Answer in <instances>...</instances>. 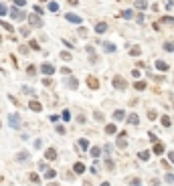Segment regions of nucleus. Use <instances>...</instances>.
I'll list each match as a JSON object with an SVG mask.
<instances>
[{
  "instance_id": "nucleus-1",
  "label": "nucleus",
  "mask_w": 174,
  "mask_h": 186,
  "mask_svg": "<svg viewBox=\"0 0 174 186\" xmlns=\"http://www.w3.org/2000/svg\"><path fill=\"white\" fill-rule=\"evenodd\" d=\"M113 87H116V89H120V91H124V89L128 87L126 79H124V77H120V75H116V77H113Z\"/></svg>"
},
{
  "instance_id": "nucleus-2",
  "label": "nucleus",
  "mask_w": 174,
  "mask_h": 186,
  "mask_svg": "<svg viewBox=\"0 0 174 186\" xmlns=\"http://www.w3.org/2000/svg\"><path fill=\"white\" fill-rule=\"evenodd\" d=\"M41 71H43L45 77H51V75L55 73V67L51 63H43V65H41Z\"/></svg>"
},
{
  "instance_id": "nucleus-3",
  "label": "nucleus",
  "mask_w": 174,
  "mask_h": 186,
  "mask_svg": "<svg viewBox=\"0 0 174 186\" xmlns=\"http://www.w3.org/2000/svg\"><path fill=\"white\" fill-rule=\"evenodd\" d=\"M8 123L14 127V130H18V127L22 126V123H20V118L16 115V113H10V115H8Z\"/></svg>"
},
{
  "instance_id": "nucleus-4",
  "label": "nucleus",
  "mask_w": 174,
  "mask_h": 186,
  "mask_svg": "<svg viewBox=\"0 0 174 186\" xmlns=\"http://www.w3.org/2000/svg\"><path fill=\"white\" fill-rule=\"evenodd\" d=\"M8 12L12 14V18H14V20H22V18H26V16H24V12H20V10L16 8V6H14L12 10H8Z\"/></svg>"
},
{
  "instance_id": "nucleus-5",
  "label": "nucleus",
  "mask_w": 174,
  "mask_h": 186,
  "mask_svg": "<svg viewBox=\"0 0 174 186\" xmlns=\"http://www.w3.org/2000/svg\"><path fill=\"white\" fill-rule=\"evenodd\" d=\"M29 22H30V26H43V20H41V16H37V14H30Z\"/></svg>"
},
{
  "instance_id": "nucleus-6",
  "label": "nucleus",
  "mask_w": 174,
  "mask_h": 186,
  "mask_svg": "<svg viewBox=\"0 0 174 186\" xmlns=\"http://www.w3.org/2000/svg\"><path fill=\"white\" fill-rule=\"evenodd\" d=\"M87 85H89V89H99V81H97V77H93V75L87 77Z\"/></svg>"
},
{
  "instance_id": "nucleus-7",
  "label": "nucleus",
  "mask_w": 174,
  "mask_h": 186,
  "mask_svg": "<svg viewBox=\"0 0 174 186\" xmlns=\"http://www.w3.org/2000/svg\"><path fill=\"white\" fill-rule=\"evenodd\" d=\"M29 107L33 109V111H41V109H43V103H41V101H37V99H30Z\"/></svg>"
},
{
  "instance_id": "nucleus-8",
  "label": "nucleus",
  "mask_w": 174,
  "mask_h": 186,
  "mask_svg": "<svg viewBox=\"0 0 174 186\" xmlns=\"http://www.w3.org/2000/svg\"><path fill=\"white\" fill-rule=\"evenodd\" d=\"M73 172H75V174H83V172H85V164H83V162H75V164H73Z\"/></svg>"
},
{
  "instance_id": "nucleus-9",
  "label": "nucleus",
  "mask_w": 174,
  "mask_h": 186,
  "mask_svg": "<svg viewBox=\"0 0 174 186\" xmlns=\"http://www.w3.org/2000/svg\"><path fill=\"white\" fill-rule=\"evenodd\" d=\"M65 18H67L69 22H75V25H79V22H81V16L73 14V12H67V14H65Z\"/></svg>"
},
{
  "instance_id": "nucleus-10",
  "label": "nucleus",
  "mask_w": 174,
  "mask_h": 186,
  "mask_svg": "<svg viewBox=\"0 0 174 186\" xmlns=\"http://www.w3.org/2000/svg\"><path fill=\"white\" fill-rule=\"evenodd\" d=\"M113 119H116V122L126 119V111H124V109H116V111H113Z\"/></svg>"
},
{
  "instance_id": "nucleus-11",
  "label": "nucleus",
  "mask_w": 174,
  "mask_h": 186,
  "mask_svg": "<svg viewBox=\"0 0 174 186\" xmlns=\"http://www.w3.org/2000/svg\"><path fill=\"white\" fill-rule=\"evenodd\" d=\"M128 146V140H126V134L121 132L120 136H117V148H126Z\"/></svg>"
},
{
  "instance_id": "nucleus-12",
  "label": "nucleus",
  "mask_w": 174,
  "mask_h": 186,
  "mask_svg": "<svg viewBox=\"0 0 174 186\" xmlns=\"http://www.w3.org/2000/svg\"><path fill=\"white\" fill-rule=\"evenodd\" d=\"M45 158H47V160H55V158H57V150H55V148H47Z\"/></svg>"
},
{
  "instance_id": "nucleus-13",
  "label": "nucleus",
  "mask_w": 174,
  "mask_h": 186,
  "mask_svg": "<svg viewBox=\"0 0 174 186\" xmlns=\"http://www.w3.org/2000/svg\"><path fill=\"white\" fill-rule=\"evenodd\" d=\"M154 154H158V156L164 154V144H162V142H156L154 144Z\"/></svg>"
},
{
  "instance_id": "nucleus-14",
  "label": "nucleus",
  "mask_w": 174,
  "mask_h": 186,
  "mask_svg": "<svg viewBox=\"0 0 174 186\" xmlns=\"http://www.w3.org/2000/svg\"><path fill=\"white\" fill-rule=\"evenodd\" d=\"M105 30H107V25H105V22H97V25H95V33H97V34H103Z\"/></svg>"
},
{
  "instance_id": "nucleus-15",
  "label": "nucleus",
  "mask_w": 174,
  "mask_h": 186,
  "mask_svg": "<svg viewBox=\"0 0 174 186\" xmlns=\"http://www.w3.org/2000/svg\"><path fill=\"white\" fill-rule=\"evenodd\" d=\"M29 180L33 182V184H39V182H41V176L37 174V172H29Z\"/></svg>"
},
{
  "instance_id": "nucleus-16",
  "label": "nucleus",
  "mask_w": 174,
  "mask_h": 186,
  "mask_svg": "<svg viewBox=\"0 0 174 186\" xmlns=\"http://www.w3.org/2000/svg\"><path fill=\"white\" fill-rule=\"evenodd\" d=\"M128 123H132V126H138V123H140V119H138V115H136V113H130Z\"/></svg>"
},
{
  "instance_id": "nucleus-17",
  "label": "nucleus",
  "mask_w": 174,
  "mask_h": 186,
  "mask_svg": "<svg viewBox=\"0 0 174 186\" xmlns=\"http://www.w3.org/2000/svg\"><path fill=\"white\" fill-rule=\"evenodd\" d=\"M103 49H105L107 53H113V51H116V45H113V43H107V41H105V43H103Z\"/></svg>"
},
{
  "instance_id": "nucleus-18",
  "label": "nucleus",
  "mask_w": 174,
  "mask_h": 186,
  "mask_svg": "<svg viewBox=\"0 0 174 186\" xmlns=\"http://www.w3.org/2000/svg\"><path fill=\"white\" fill-rule=\"evenodd\" d=\"M67 85H69V89H77V87H79V83H77V79H75V77H71V79H69V81H67Z\"/></svg>"
},
{
  "instance_id": "nucleus-19",
  "label": "nucleus",
  "mask_w": 174,
  "mask_h": 186,
  "mask_svg": "<svg viewBox=\"0 0 174 186\" xmlns=\"http://www.w3.org/2000/svg\"><path fill=\"white\" fill-rule=\"evenodd\" d=\"M156 67H158V71H168V65L164 61H156Z\"/></svg>"
},
{
  "instance_id": "nucleus-20",
  "label": "nucleus",
  "mask_w": 174,
  "mask_h": 186,
  "mask_svg": "<svg viewBox=\"0 0 174 186\" xmlns=\"http://www.w3.org/2000/svg\"><path fill=\"white\" fill-rule=\"evenodd\" d=\"M116 132H117V130H116L113 123H107V126H105V134H109V136H111V134H116Z\"/></svg>"
},
{
  "instance_id": "nucleus-21",
  "label": "nucleus",
  "mask_w": 174,
  "mask_h": 186,
  "mask_svg": "<svg viewBox=\"0 0 174 186\" xmlns=\"http://www.w3.org/2000/svg\"><path fill=\"white\" fill-rule=\"evenodd\" d=\"M160 122H162V126H164V127H170V123H172V119H170L168 115H162V119H160Z\"/></svg>"
},
{
  "instance_id": "nucleus-22",
  "label": "nucleus",
  "mask_w": 174,
  "mask_h": 186,
  "mask_svg": "<svg viewBox=\"0 0 174 186\" xmlns=\"http://www.w3.org/2000/svg\"><path fill=\"white\" fill-rule=\"evenodd\" d=\"M79 146H81V150H85V152H87V148H89V142H87V140H85V138H81V140H79Z\"/></svg>"
},
{
  "instance_id": "nucleus-23",
  "label": "nucleus",
  "mask_w": 174,
  "mask_h": 186,
  "mask_svg": "<svg viewBox=\"0 0 174 186\" xmlns=\"http://www.w3.org/2000/svg\"><path fill=\"white\" fill-rule=\"evenodd\" d=\"M164 51H166V53H172V51H174V43H172V41L164 43Z\"/></svg>"
},
{
  "instance_id": "nucleus-24",
  "label": "nucleus",
  "mask_w": 174,
  "mask_h": 186,
  "mask_svg": "<svg viewBox=\"0 0 174 186\" xmlns=\"http://www.w3.org/2000/svg\"><path fill=\"white\" fill-rule=\"evenodd\" d=\"M89 152H91V156H93V158H99V156H101V148H91Z\"/></svg>"
},
{
  "instance_id": "nucleus-25",
  "label": "nucleus",
  "mask_w": 174,
  "mask_h": 186,
  "mask_svg": "<svg viewBox=\"0 0 174 186\" xmlns=\"http://www.w3.org/2000/svg\"><path fill=\"white\" fill-rule=\"evenodd\" d=\"M55 176H57V172H55V170H47V172H45V178H47V180H53Z\"/></svg>"
},
{
  "instance_id": "nucleus-26",
  "label": "nucleus",
  "mask_w": 174,
  "mask_h": 186,
  "mask_svg": "<svg viewBox=\"0 0 174 186\" xmlns=\"http://www.w3.org/2000/svg\"><path fill=\"white\" fill-rule=\"evenodd\" d=\"M134 87L138 89V91H144V89H146V83H144V81H136V83H134Z\"/></svg>"
},
{
  "instance_id": "nucleus-27",
  "label": "nucleus",
  "mask_w": 174,
  "mask_h": 186,
  "mask_svg": "<svg viewBox=\"0 0 174 186\" xmlns=\"http://www.w3.org/2000/svg\"><path fill=\"white\" fill-rule=\"evenodd\" d=\"M140 53H142V51H140V47H132V51H130V55H132V57H140Z\"/></svg>"
},
{
  "instance_id": "nucleus-28",
  "label": "nucleus",
  "mask_w": 174,
  "mask_h": 186,
  "mask_svg": "<svg viewBox=\"0 0 174 186\" xmlns=\"http://www.w3.org/2000/svg\"><path fill=\"white\" fill-rule=\"evenodd\" d=\"M138 158H140V160H148V158H150V152H148V150H144V152L138 154Z\"/></svg>"
},
{
  "instance_id": "nucleus-29",
  "label": "nucleus",
  "mask_w": 174,
  "mask_h": 186,
  "mask_svg": "<svg viewBox=\"0 0 174 186\" xmlns=\"http://www.w3.org/2000/svg\"><path fill=\"white\" fill-rule=\"evenodd\" d=\"M164 180L168 182V184H172V182H174V174H172V172H166V176H164Z\"/></svg>"
},
{
  "instance_id": "nucleus-30",
  "label": "nucleus",
  "mask_w": 174,
  "mask_h": 186,
  "mask_svg": "<svg viewBox=\"0 0 174 186\" xmlns=\"http://www.w3.org/2000/svg\"><path fill=\"white\" fill-rule=\"evenodd\" d=\"M49 10H51V12H57L59 4H57V2H49Z\"/></svg>"
},
{
  "instance_id": "nucleus-31",
  "label": "nucleus",
  "mask_w": 174,
  "mask_h": 186,
  "mask_svg": "<svg viewBox=\"0 0 174 186\" xmlns=\"http://www.w3.org/2000/svg\"><path fill=\"white\" fill-rule=\"evenodd\" d=\"M156 118H158V113H156L154 109H150V111H148V119H150V122H154Z\"/></svg>"
},
{
  "instance_id": "nucleus-32",
  "label": "nucleus",
  "mask_w": 174,
  "mask_h": 186,
  "mask_svg": "<svg viewBox=\"0 0 174 186\" xmlns=\"http://www.w3.org/2000/svg\"><path fill=\"white\" fill-rule=\"evenodd\" d=\"M34 14H37V16H43V14H45V10L41 8L39 4H37V6H34Z\"/></svg>"
},
{
  "instance_id": "nucleus-33",
  "label": "nucleus",
  "mask_w": 174,
  "mask_h": 186,
  "mask_svg": "<svg viewBox=\"0 0 174 186\" xmlns=\"http://www.w3.org/2000/svg\"><path fill=\"white\" fill-rule=\"evenodd\" d=\"M0 25L4 26V29H6V30H8V33H12V30H14V29H12V26H10V25H8V22H6V20H0Z\"/></svg>"
},
{
  "instance_id": "nucleus-34",
  "label": "nucleus",
  "mask_w": 174,
  "mask_h": 186,
  "mask_svg": "<svg viewBox=\"0 0 174 186\" xmlns=\"http://www.w3.org/2000/svg\"><path fill=\"white\" fill-rule=\"evenodd\" d=\"M136 6H138V8H140V10H144V8H146V6H148V4H146V0H138V2H136Z\"/></svg>"
},
{
  "instance_id": "nucleus-35",
  "label": "nucleus",
  "mask_w": 174,
  "mask_h": 186,
  "mask_svg": "<svg viewBox=\"0 0 174 186\" xmlns=\"http://www.w3.org/2000/svg\"><path fill=\"white\" fill-rule=\"evenodd\" d=\"M61 59H63V61H69V59H71V53H69V51H63V53H61Z\"/></svg>"
},
{
  "instance_id": "nucleus-36",
  "label": "nucleus",
  "mask_w": 174,
  "mask_h": 186,
  "mask_svg": "<svg viewBox=\"0 0 174 186\" xmlns=\"http://www.w3.org/2000/svg\"><path fill=\"white\" fill-rule=\"evenodd\" d=\"M77 33H79V37H87V34H89L85 26H79V30H77Z\"/></svg>"
},
{
  "instance_id": "nucleus-37",
  "label": "nucleus",
  "mask_w": 174,
  "mask_h": 186,
  "mask_svg": "<svg viewBox=\"0 0 174 186\" xmlns=\"http://www.w3.org/2000/svg\"><path fill=\"white\" fill-rule=\"evenodd\" d=\"M121 16H124V18H132V16H134V12H132V10H124V12H121Z\"/></svg>"
},
{
  "instance_id": "nucleus-38",
  "label": "nucleus",
  "mask_w": 174,
  "mask_h": 186,
  "mask_svg": "<svg viewBox=\"0 0 174 186\" xmlns=\"http://www.w3.org/2000/svg\"><path fill=\"white\" fill-rule=\"evenodd\" d=\"M8 14V8H6V4H0V16Z\"/></svg>"
},
{
  "instance_id": "nucleus-39",
  "label": "nucleus",
  "mask_w": 174,
  "mask_h": 186,
  "mask_svg": "<svg viewBox=\"0 0 174 186\" xmlns=\"http://www.w3.org/2000/svg\"><path fill=\"white\" fill-rule=\"evenodd\" d=\"M20 34H22V37H29V26H20Z\"/></svg>"
},
{
  "instance_id": "nucleus-40",
  "label": "nucleus",
  "mask_w": 174,
  "mask_h": 186,
  "mask_svg": "<svg viewBox=\"0 0 174 186\" xmlns=\"http://www.w3.org/2000/svg\"><path fill=\"white\" fill-rule=\"evenodd\" d=\"M43 85H45V87H51V85H53V81H51L49 77H45V79H43Z\"/></svg>"
},
{
  "instance_id": "nucleus-41",
  "label": "nucleus",
  "mask_w": 174,
  "mask_h": 186,
  "mask_svg": "<svg viewBox=\"0 0 174 186\" xmlns=\"http://www.w3.org/2000/svg\"><path fill=\"white\" fill-rule=\"evenodd\" d=\"M26 158H29V154H26V152H20L18 156H16V160H26Z\"/></svg>"
},
{
  "instance_id": "nucleus-42",
  "label": "nucleus",
  "mask_w": 174,
  "mask_h": 186,
  "mask_svg": "<svg viewBox=\"0 0 174 186\" xmlns=\"http://www.w3.org/2000/svg\"><path fill=\"white\" fill-rule=\"evenodd\" d=\"M63 119H65V122H69V119H71V113H69V109H65V111H63Z\"/></svg>"
},
{
  "instance_id": "nucleus-43",
  "label": "nucleus",
  "mask_w": 174,
  "mask_h": 186,
  "mask_svg": "<svg viewBox=\"0 0 174 186\" xmlns=\"http://www.w3.org/2000/svg\"><path fill=\"white\" fill-rule=\"evenodd\" d=\"M14 4H16V8H20V6L26 4V0H14Z\"/></svg>"
},
{
  "instance_id": "nucleus-44",
  "label": "nucleus",
  "mask_w": 174,
  "mask_h": 186,
  "mask_svg": "<svg viewBox=\"0 0 174 186\" xmlns=\"http://www.w3.org/2000/svg\"><path fill=\"white\" fill-rule=\"evenodd\" d=\"M162 22H168V25H174V18H172V16H166V18H162Z\"/></svg>"
},
{
  "instance_id": "nucleus-45",
  "label": "nucleus",
  "mask_w": 174,
  "mask_h": 186,
  "mask_svg": "<svg viewBox=\"0 0 174 186\" xmlns=\"http://www.w3.org/2000/svg\"><path fill=\"white\" fill-rule=\"evenodd\" d=\"M130 184L132 186H140V180H138V178H130Z\"/></svg>"
},
{
  "instance_id": "nucleus-46",
  "label": "nucleus",
  "mask_w": 174,
  "mask_h": 186,
  "mask_svg": "<svg viewBox=\"0 0 174 186\" xmlns=\"http://www.w3.org/2000/svg\"><path fill=\"white\" fill-rule=\"evenodd\" d=\"M29 47H30V49H34V51H37V49H39V43H37V41H30V45H29Z\"/></svg>"
},
{
  "instance_id": "nucleus-47",
  "label": "nucleus",
  "mask_w": 174,
  "mask_h": 186,
  "mask_svg": "<svg viewBox=\"0 0 174 186\" xmlns=\"http://www.w3.org/2000/svg\"><path fill=\"white\" fill-rule=\"evenodd\" d=\"M93 115H95V119H97V122H101V119H103V115H101V113H99V111H95V113H93Z\"/></svg>"
},
{
  "instance_id": "nucleus-48",
  "label": "nucleus",
  "mask_w": 174,
  "mask_h": 186,
  "mask_svg": "<svg viewBox=\"0 0 174 186\" xmlns=\"http://www.w3.org/2000/svg\"><path fill=\"white\" fill-rule=\"evenodd\" d=\"M136 20H138V22H144V14H142V12L140 14H136Z\"/></svg>"
},
{
  "instance_id": "nucleus-49",
  "label": "nucleus",
  "mask_w": 174,
  "mask_h": 186,
  "mask_svg": "<svg viewBox=\"0 0 174 186\" xmlns=\"http://www.w3.org/2000/svg\"><path fill=\"white\" fill-rule=\"evenodd\" d=\"M61 73H63V75H69V73H71V69H69V67H63V69H61Z\"/></svg>"
},
{
  "instance_id": "nucleus-50",
  "label": "nucleus",
  "mask_w": 174,
  "mask_h": 186,
  "mask_svg": "<svg viewBox=\"0 0 174 186\" xmlns=\"http://www.w3.org/2000/svg\"><path fill=\"white\" fill-rule=\"evenodd\" d=\"M57 134H61V136H63V134H65V127L63 126H57Z\"/></svg>"
},
{
  "instance_id": "nucleus-51",
  "label": "nucleus",
  "mask_w": 174,
  "mask_h": 186,
  "mask_svg": "<svg viewBox=\"0 0 174 186\" xmlns=\"http://www.w3.org/2000/svg\"><path fill=\"white\" fill-rule=\"evenodd\" d=\"M34 73H37V69H34V65H30L29 67V75H34Z\"/></svg>"
},
{
  "instance_id": "nucleus-52",
  "label": "nucleus",
  "mask_w": 174,
  "mask_h": 186,
  "mask_svg": "<svg viewBox=\"0 0 174 186\" xmlns=\"http://www.w3.org/2000/svg\"><path fill=\"white\" fill-rule=\"evenodd\" d=\"M39 170H47V162H41V164H39Z\"/></svg>"
},
{
  "instance_id": "nucleus-53",
  "label": "nucleus",
  "mask_w": 174,
  "mask_h": 186,
  "mask_svg": "<svg viewBox=\"0 0 174 186\" xmlns=\"http://www.w3.org/2000/svg\"><path fill=\"white\" fill-rule=\"evenodd\" d=\"M67 2H69L71 6H77V4H79V0H67Z\"/></svg>"
},
{
  "instance_id": "nucleus-54",
  "label": "nucleus",
  "mask_w": 174,
  "mask_h": 186,
  "mask_svg": "<svg viewBox=\"0 0 174 186\" xmlns=\"http://www.w3.org/2000/svg\"><path fill=\"white\" fill-rule=\"evenodd\" d=\"M168 160H170V162H172V164H174V152H168Z\"/></svg>"
},
{
  "instance_id": "nucleus-55",
  "label": "nucleus",
  "mask_w": 174,
  "mask_h": 186,
  "mask_svg": "<svg viewBox=\"0 0 174 186\" xmlns=\"http://www.w3.org/2000/svg\"><path fill=\"white\" fill-rule=\"evenodd\" d=\"M101 186H109V182H101Z\"/></svg>"
},
{
  "instance_id": "nucleus-56",
  "label": "nucleus",
  "mask_w": 174,
  "mask_h": 186,
  "mask_svg": "<svg viewBox=\"0 0 174 186\" xmlns=\"http://www.w3.org/2000/svg\"><path fill=\"white\" fill-rule=\"evenodd\" d=\"M0 43H2V37H0Z\"/></svg>"
}]
</instances>
